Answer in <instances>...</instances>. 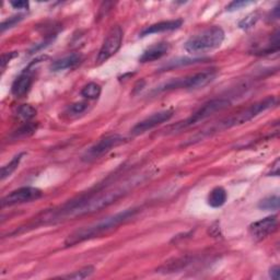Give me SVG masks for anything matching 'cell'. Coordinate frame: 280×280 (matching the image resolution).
<instances>
[{
  "label": "cell",
  "mask_w": 280,
  "mask_h": 280,
  "mask_svg": "<svg viewBox=\"0 0 280 280\" xmlns=\"http://www.w3.org/2000/svg\"><path fill=\"white\" fill-rule=\"evenodd\" d=\"M123 194H124L123 189H113V191L97 192L94 194L80 196L78 198L63 205L61 208L55 209L52 213H46L45 217L42 219L44 222H54L56 220L87 215V213H91L108 207L109 205L117 201Z\"/></svg>",
  "instance_id": "cell-1"
},
{
  "label": "cell",
  "mask_w": 280,
  "mask_h": 280,
  "mask_svg": "<svg viewBox=\"0 0 280 280\" xmlns=\"http://www.w3.org/2000/svg\"><path fill=\"white\" fill-rule=\"evenodd\" d=\"M138 212L137 208L126 209L124 211H121L115 213L113 216H110L108 218H104L101 221H97L93 225H90L88 227L78 229L77 231L69 234L68 237L66 238L65 245L66 246H73L78 243H82L91 238L97 237L102 235L103 233H106L111 231V230L115 229L116 227L121 226L124 222L128 221L129 219L133 218L136 213Z\"/></svg>",
  "instance_id": "cell-2"
},
{
  "label": "cell",
  "mask_w": 280,
  "mask_h": 280,
  "mask_svg": "<svg viewBox=\"0 0 280 280\" xmlns=\"http://www.w3.org/2000/svg\"><path fill=\"white\" fill-rule=\"evenodd\" d=\"M276 104H277V97L267 96L264 98V100L254 103L251 106H249L248 109H245V110L241 111L240 113L235 114L234 116L222 119L218 123V124L211 126L210 128L204 129L203 131H201L199 134H197L196 136H194V138H192L191 143L194 144L196 142H201L202 139H204L205 137H208L209 135H211L213 133H218V131H222L225 129H229V128H232V127H235L238 125L245 124V123H248V122L252 121L253 118L258 116L259 114L264 113L265 111H267L271 108H274Z\"/></svg>",
  "instance_id": "cell-3"
},
{
  "label": "cell",
  "mask_w": 280,
  "mask_h": 280,
  "mask_svg": "<svg viewBox=\"0 0 280 280\" xmlns=\"http://www.w3.org/2000/svg\"><path fill=\"white\" fill-rule=\"evenodd\" d=\"M225 31L220 27H210L189 37L184 44L189 54H204L221 46L225 41Z\"/></svg>",
  "instance_id": "cell-4"
},
{
  "label": "cell",
  "mask_w": 280,
  "mask_h": 280,
  "mask_svg": "<svg viewBox=\"0 0 280 280\" xmlns=\"http://www.w3.org/2000/svg\"><path fill=\"white\" fill-rule=\"evenodd\" d=\"M217 77V71L215 69H207L201 72L194 73V75L183 78V79H175L172 80L168 84L159 87L155 90V92H163L169 91V90L174 89H201L204 88L210 82L215 80Z\"/></svg>",
  "instance_id": "cell-5"
},
{
  "label": "cell",
  "mask_w": 280,
  "mask_h": 280,
  "mask_svg": "<svg viewBox=\"0 0 280 280\" xmlns=\"http://www.w3.org/2000/svg\"><path fill=\"white\" fill-rule=\"evenodd\" d=\"M230 104H231V102H230V100H228V98H224V97L212 98V100L205 103L199 110H197L191 117H188L184 122L178 123L176 126H173V131L198 124V123L212 116L213 114L229 108Z\"/></svg>",
  "instance_id": "cell-6"
},
{
  "label": "cell",
  "mask_w": 280,
  "mask_h": 280,
  "mask_svg": "<svg viewBox=\"0 0 280 280\" xmlns=\"http://www.w3.org/2000/svg\"><path fill=\"white\" fill-rule=\"evenodd\" d=\"M126 142V139L121 135H109L101 138L97 143H95L92 147H90L89 149L82 155V160L85 162H92L94 160L100 159L101 156L110 152L114 148H116L121 145H123Z\"/></svg>",
  "instance_id": "cell-7"
},
{
  "label": "cell",
  "mask_w": 280,
  "mask_h": 280,
  "mask_svg": "<svg viewBox=\"0 0 280 280\" xmlns=\"http://www.w3.org/2000/svg\"><path fill=\"white\" fill-rule=\"evenodd\" d=\"M123 29L119 26H115L109 32L108 36L104 39V42L98 51L96 56V64H103L109 61L112 56L118 52L123 42Z\"/></svg>",
  "instance_id": "cell-8"
},
{
  "label": "cell",
  "mask_w": 280,
  "mask_h": 280,
  "mask_svg": "<svg viewBox=\"0 0 280 280\" xmlns=\"http://www.w3.org/2000/svg\"><path fill=\"white\" fill-rule=\"evenodd\" d=\"M43 196V193L41 189L36 187L26 186L15 189L8 195H6L2 199V207H7V206H14L24 203H30L36 201Z\"/></svg>",
  "instance_id": "cell-9"
},
{
  "label": "cell",
  "mask_w": 280,
  "mask_h": 280,
  "mask_svg": "<svg viewBox=\"0 0 280 280\" xmlns=\"http://www.w3.org/2000/svg\"><path fill=\"white\" fill-rule=\"evenodd\" d=\"M173 116V111L166 110V111H160L158 113H154L147 118L143 119L142 122L137 123V124L131 129V134L138 136L147 133L148 130H151L152 128L159 126L163 123L169 122Z\"/></svg>",
  "instance_id": "cell-10"
},
{
  "label": "cell",
  "mask_w": 280,
  "mask_h": 280,
  "mask_svg": "<svg viewBox=\"0 0 280 280\" xmlns=\"http://www.w3.org/2000/svg\"><path fill=\"white\" fill-rule=\"evenodd\" d=\"M278 229V218L277 216H269L262 220L255 221L250 226V234L254 240L261 241L268 235L273 234Z\"/></svg>",
  "instance_id": "cell-11"
},
{
  "label": "cell",
  "mask_w": 280,
  "mask_h": 280,
  "mask_svg": "<svg viewBox=\"0 0 280 280\" xmlns=\"http://www.w3.org/2000/svg\"><path fill=\"white\" fill-rule=\"evenodd\" d=\"M32 84H33V75L29 67L13 81V84L11 86V93L15 97H22L30 91Z\"/></svg>",
  "instance_id": "cell-12"
},
{
  "label": "cell",
  "mask_w": 280,
  "mask_h": 280,
  "mask_svg": "<svg viewBox=\"0 0 280 280\" xmlns=\"http://www.w3.org/2000/svg\"><path fill=\"white\" fill-rule=\"evenodd\" d=\"M183 20L176 19V20H169V21H162L151 24V26L147 27L140 33V37H145L147 35L156 34V33H163V32H169V31H174L182 27Z\"/></svg>",
  "instance_id": "cell-13"
},
{
  "label": "cell",
  "mask_w": 280,
  "mask_h": 280,
  "mask_svg": "<svg viewBox=\"0 0 280 280\" xmlns=\"http://www.w3.org/2000/svg\"><path fill=\"white\" fill-rule=\"evenodd\" d=\"M169 49H170V45L166 42H160V43L153 44V45L148 47L146 51H144L142 56L139 57V62L140 63H150V62L158 61V59L162 58L164 55H167Z\"/></svg>",
  "instance_id": "cell-14"
},
{
  "label": "cell",
  "mask_w": 280,
  "mask_h": 280,
  "mask_svg": "<svg viewBox=\"0 0 280 280\" xmlns=\"http://www.w3.org/2000/svg\"><path fill=\"white\" fill-rule=\"evenodd\" d=\"M82 59V57L80 54L77 53H72L70 55H67L63 57L61 59L55 61L51 65V70L52 71H62L66 69H71L73 67H76L78 64H80Z\"/></svg>",
  "instance_id": "cell-15"
},
{
  "label": "cell",
  "mask_w": 280,
  "mask_h": 280,
  "mask_svg": "<svg viewBox=\"0 0 280 280\" xmlns=\"http://www.w3.org/2000/svg\"><path fill=\"white\" fill-rule=\"evenodd\" d=\"M228 194L224 187H215L208 195V205L212 208H219L222 207L227 202Z\"/></svg>",
  "instance_id": "cell-16"
},
{
  "label": "cell",
  "mask_w": 280,
  "mask_h": 280,
  "mask_svg": "<svg viewBox=\"0 0 280 280\" xmlns=\"http://www.w3.org/2000/svg\"><path fill=\"white\" fill-rule=\"evenodd\" d=\"M204 61H207V58H201V57H197V58H187V57H182V58H177L174 61L169 62L164 67L162 68V70H170V69H174L176 67H182V66H188V65H194L197 63H201Z\"/></svg>",
  "instance_id": "cell-17"
},
{
  "label": "cell",
  "mask_w": 280,
  "mask_h": 280,
  "mask_svg": "<svg viewBox=\"0 0 280 280\" xmlns=\"http://www.w3.org/2000/svg\"><path fill=\"white\" fill-rule=\"evenodd\" d=\"M24 154H26V153L16 154L15 156H13V159L9 163L6 164V166H4L2 168V175H0V178H2V181H5L7 177H9L12 174V173L16 169H18L19 164H20L22 158L24 156Z\"/></svg>",
  "instance_id": "cell-18"
},
{
  "label": "cell",
  "mask_w": 280,
  "mask_h": 280,
  "mask_svg": "<svg viewBox=\"0 0 280 280\" xmlns=\"http://www.w3.org/2000/svg\"><path fill=\"white\" fill-rule=\"evenodd\" d=\"M102 92V88L100 85L95 84V82H90L85 88L81 90V95L89 98V100H95L98 96L101 95Z\"/></svg>",
  "instance_id": "cell-19"
},
{
  "label": "cell",
  "mask_w": 280,
  "mask_h": 280,
  "mask_svg": "<svg viewBox=\"0 0 280 280\" xmlns=\"http://www.w3.org/2000/svg\"><path fill=\"white\" fill-rule=\"evenodd\" d=\"M16 117H18L19 121L23 122V123H27L29 122L30 119H32L33 117L36 115V110L33 108V106L29 105V104H23L21 105L20 108L16 110Z\"/></svg>",
  "instance_id": "cell-20"
},
{
  "label": "cell",
  "mask_w": 280,
  "mask_h": 280,
  "mask_svg": "<svg viewBox=\"0 0 280 280\" xmlns=\"http://www.w3.org/2000/svg\"><path fill=\"white\" fill-rule=\"evenodd\" d=\"M258 208L267 211H276L279 209V197L277 195L266 197L259 202Z\"/></svg>",
  "instance_id": "cell-21"
},
{
  "label": "cell",
  "mask_w": 280,
  "mask_h": 280,
  "mask_svg": "<svg viewBox=\"0 0 280 280\" xmlns=\"http://www.w3.org/2000/svg\"><path fill=\"white\" fill-rule=\"evenodd\" d=\"M93 273H94V267H93V266H86V267L81 268V269H79V270L73 271L72 274L66 275V276H62L61 278L81 280V279H86V278H89L90 276H92Z\"/></svg>",
  "instance_id": "cell-22"
},
{
  "label": "cell",
  "mask_w": 280,
  "mask_h": 280,
  "mask_svg": "<svg viewBox=\"0 0 280 280\" xmlns=\"http://www.w3.org/2000/svg\"><path fill=\"white\" fill-rule=\"evenodd\" d=\"M258 19H259V14L257 12H253V13H251V14H249L248 16H246L245 19H243L240 22V24H238V27H240L243 30H249V29L253 28L255 24H256Z\"/></svg>",
  "instance_id": "cell-23"
},
{
  "label": "cell",
  "mask_w": 280,
  "mask_h": 280,
  "mask_svg": "<svg viewBox=\"0 0 280 280\" xmlns=\"http://www.w3.org/2000/svg\"><path fill=\"white\" fill-rule=\"evenodd\" d=\"M35 130H36V125H33V124H30V123H28V124L23 125L18 130H15L13 136L15 138H18V137H28V136H30V135H32L33 133H34Z\"/></svg>",
  "instance_id": "cell-24"
},
{
  "label": "cell",
  "mask_w": 280,
  "mask_h": 280,
  "mask_svg": "<svg viewBox=\"0 0 280 280\" xmlns=\"http://www.w3.org/2000/svg\"><path fill=\"white\" fill-rule=\"evenodd\" d=\"M24 18L23 14H19V15H14V16H11V18H9L8 20L4 21L2 23V32L4 33L6 30L8 29H11L13 28L15 24H18L20 21H22Z\"/></svg>",
  "instance_id": "cell-25"
},
{
  "label": "cell",
  "mask_w": 280,
  "mask_h": 280,
  "mask_svg": "<svg viewBox=\"0 0 280 280\" xmlns=\"http://www.w3.org/2000/svg\"><path fill=\"white\" fill-rule=\"evenodd\" d=\"M88 109V103L86 102H77L71 104L68 108V114L69 115H79L81 113H84Z\"/></svg>",
  "instance_id": "cell-26"
},
{
  "label": "cell",
  "mask_w": 280,
  "mask_h": 280,
  "mask_svg": "<svg viewBox=\"0 0 280 280\" xmlns=\"http://www.w3.org/2000/svg\"><path fill=\"white\" fill-rule=\"evenodd\" d=\"M254 3L253 2H244V0H236V2H232L230 5H228L227 7V11H236V10H240L242 9L243 7H246V6H250V5H253Z\"/></svg>",
  "instance_id": "cell-27"
},
{
  "label": "cell",
  "mask_w": 280,
  "mask_h": 280,
  "mask_svg": "<svg viewBox=\"0 0 280 280\" xmlns=\"http://www.w3.org/2000/svg\"><path fill=\"white\" fill-rule=\"evenodd\" d=\"M10 5L13 7V9H28L29 8V3L28 2H22V0H19V2H10Z\"/></svg>",
  "instance_id": "cell-28"
},
{
  "label": "cell",
  "mask_w": 280,
  "mask_h": 280,
  "mask_svg": "<svg viewBox=\"0 0 280 280\" xmlns=\"http://www.w3.org/2000/svg\"><path fill=\"white\" fill-rule=\"evenodd\" d=\"M16 55H18V54L14 53V52H13V53L4 54V55H3V59H2V67L5 68V67H6V65H7L8 63H10V61H11L12 58H14V57H15Z\"/></svg>",
  "instance_id": "cell-29"
},
{
  "label": "cell",
  "mask_w": 280,
  "mask_h": 280,
  "mask_svg": "<svg viewBox=\"0 0 280 280\" xmlns=\"http://www.w3.org/2000/svg\"><path fill=\"white\" fill-rule=\"evenodd\" d=\"M269 276L271 279L279 280L280 279V267L278 265L271 267L269 270Z\"/></svg>",
  "instance_id": "cell-30"
},
{
  "label": "cell",
  "mask_w": 280,
  "mask_h": 280,
  "mask_svg": "<svg viewBox=\"0 0 280 280\" xmlns=\"http://www.w3.org/2000/svg\"><path fill=\"white\" fill-rule=\"evenodd\" d=\"M279 18V7L277 6L275 9L270 12V15H269V20L270 21H274V20H277Z\"/></svg>",
  "instance_id": "cell-31"
}]
</instances>
